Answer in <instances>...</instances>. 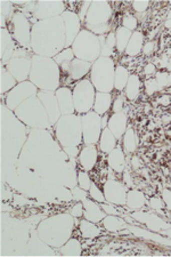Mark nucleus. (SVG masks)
Listing matches in <instances>:
<instances>
[{"label":"nucleus","mask_w":171,"mask_h":257,"mask_svg":"<svg viewBox=\"0 0 171 257\" xmlns=\"http://www.w3.org/2000/svg\"><path fill=\"white\" fill-rule=\"evenodd\" d=\"M129 188L118 178H108L103 184V191L105 194L106 202L116 206H126L127 193Z\"/></svg>","instance_id":"nucleus-14"},{"label":"nucleus","mask_w":171,"mask_h":257,"mask_svg":"<svg viewBox=\"0 0 171 257\" xmlns=\"http://www.w3.org/2000/svg\"><path fill=\"white\" fill-rule=\"evenodd\" d=\"M61 254L66 256H78L82 254V244L77 238H70L61 247Z\"/></svg>","instance_id":"nucleus-40"},{"label":"nucleus","mask_w":171,"mask_h":257,"mask_svg":"<svg viewBox=\"0 0 171 257\" xmlns=\"http://www.w3.org/2000/svg\"><path fill=\"white\" fill-rule=\"evenodd\" d=\"M83 145H97L103 131L102 115L89 111L81 115Z\"/></svg>","instance_id":"nucleus-12"},{"label":"nucleus","mask_w":171,"mask_h":257,"mask_svg":"<svg viewBox=\"0 0 171 257\" xmlns=\"http://www.w3.org/2000/svg\"><path fill=\"white\" fill-rule=\"evenodd\" d=\"M105 231L110 233H119V232L126 230L128 223L122 216H115V215H106L103 221L99 223Z\"/></svg>","instance_id":"nucleus-33"},{"label":"nucleus","mask_w":171,"mask_h":257,"mask_svg":"<svg viewBox=\"0 0 171 257\" xmlns=\"http://www.w3.org/2000/svg\"><path fill=\"white\" fill-rule=\"evenodd\" d=\"M72 199L73 200H76V201H83L85 200L86 198H88L89 197V194H88V191H86V190H83V189H81V188H79V186H77V188H74L73 190H72Z\"/></svg>","instance_id":"nucleus-52"},{"label":"nucleus","mask_w":171,"mask_h":257,"mask_svg":"<svg viewBox=\"0 0 171 257\" xmlns=\"http://www.w3.org/2000/svg\"><path fill=\"white\" fill-rule=\"evenodd\" d=\"M55 95H56L58 105H60L62 115L76 113V110H74L72 89H71L70 87L61 86L60 88L55 90Z\"/></svg>","instance_id":"nucleus-23"},{"label":"nucleus","mask_w":171,"mask_h":257,"mask_svg":"<svg viewBox=\"0 0 171 257\" xmlns=\"http://www.w3.org/2000/svg\"><path fill=\"white\" fill-rule=\"evenodd\" d=\"M130 166L133 171H139L140 168H144V161L139 156L133 155L130 159Z\"/></svg>","instance_id":"nucleus-55"},{"label":"nucleus","mask_w":171,"mask_h":257,"mask_svg":"<svg viewBox=\"0 0 171 257\" xmlns=\"http://www.w3.org/2000/svg\"><path fill=\"white\" fill-rule=\"evenodd\" d=\"M121 145L126 155H132L139 148V136L132 126H128L123 138L121 139Z\"/></svg>","instance_id":"nucleus-31"},{"label":"nucleus","mask_w":171,"mask_h":257,"mask_svg":"<svg viewBox=\"0 0 171 257\" xmlns=\"http://www.w3.org/2000/svg\"><path fill=\"white\" fill-rule=\"evenodd\" d=\"M65 27L61 16L38 21L32 26L31 49L36 55L53 57L65 48Z\"/></svg>","instance_id":"nucleus-1"},{"label":"nucleus","mask_w":171,"mask_h":257,"mask_svg":"<svg viewBox=\"0 0 171 257\" xmlns=\"http://www.w3.org/2000/svg\"><path fill=\"white\" fill-rule=\"evenodd\" d=\"M39 93V89L37 88L35 84H32L30 80L19 82L10 93L3 96L4 102L7 106L8 110L14 111L16 107H19L22 103H24L32 96H36Z\"/></svg>","instance_id":"nucleus-13"},{"label":"nucleus","mask_w":171,"mask_h":257,"mask_svg":"<svg viewBox=\"0 0 171 257\" xmlns=\"http://www.w3.org/2000/svg\"><path fill=\"white\" fill-rule=\"evenodd\" d=\"M91 184H93V181H91L89 172L83 171V169H80V171L77 172V185L79 188L86 190V191H89Z\"/></svg>","instance_id":"nucleus-42"},{"label":"nucleus","mask_w":171,"mask_h":257,"mask_svg":"<svg viewBox=\"0 0 171 257\" xmlns=\"http://www.w3.org/2000/svg\"><path fill=\"white\" fill-rule=\"evenodd\" d=\"M78 230L80 233V237L86 240H93L98 238L102 234V227L97 223L90 222L88 219L82 218L79 221Z\"/></svg>","instance_id":"nucleus-32"},{"label":"nucleus","mask_w":171,"mask_h":257,"mask_svg":"<svg viewBox=\"0 0 171 257\" xmlns=\"http://www.w3.org/2000/svg\"><path fill=\"white\" fill-rule=\"evenodd\" d=\"M53 59L55 60V62L58 64V66H60L61 80L64 79V78L69 76L71 63H72V61L74 59H76V55H74L73 49L71 47L64 48L63 51H62L61 53H58L56 56L53 57Z\"/></svg>","instance_id":"nucleus-30"},{"label":"nucleus","mask_w":171,"mask_h":257,"mask_svg":"<svg viewBox=\"0 0 171 257\" xmlns=\"http://www.w3.org/2000/svg\"><path fill=\"white\" fill-rule=\"evenodd\" d=\"M155 80L157 81L158 86L162 92L166 90L171 87V71H165V70H157L155 74Z\"/></svg>","instance_id":"nucleus-41"},{"label":"nucleus","mask_w":171,"mask_h":257,"mask_svg":"<svg viewBox=\"0 0 171 257\" xmlns=\"http://www.w3.org/2000/svg\"><path fill=\"white\" fill-rule=\"evenodd\" d=\"M32 56L28 49L18 48L14 53V56L7 62L5 65L18 82L27 81L30 78L32 69Z\"/></svg>","instance_id":"nucleus-11"},{"label":"nucleus","mask_w":171,"mask_h":257,"mask_svg":"<svg viewBox=\"0 0 171 257\" xmlns=\"http://www.w3.org/2000/svg\"><path fill=\"white\" fill-rule=\"evenodd\" d=\"M157 47H158V44H157L156 39L145 41L144 47H143V52H141V55L145 56V57H152L154 54L156 53Z\"/></svg>","instance_id":"nucleus-49"},{"label":"nucleus","mask_w":171,"mask_h":257,"mask_svg":"<svg viewBox=\"0 0 171 257\" xmlns=\"http://www.w3.org/2000/svg\"><path fill=\"white\" fill-rule=\"evenodd\" d=\"M148 199L146 197V194L141 190L133 188L129 189L127 193V201H126V209L128 211H138L144 209L146 206H147Z\"/></svg>","instance_id":"nucleus-24"},{"label":"nucleus","mask_w":171,"mask_h":257,"mask_svg":"<svg viewBox=\"0 0 171 257\" xmlns=\"http://www.w3.org/2000/svg\"><path fill=\"white\" fill-rule=\"evenodd\" d=\"M56 139L70 159H77L83 145L81 115L77 113L62 115L55 126Z\"/></svg>","instance_id":"nucleus-2"},{"label":"nucleus","mask_w":171,"mask_h":257,"mask_svg":"<svg viewBox=\"0 0 171 257\" xmlns=\"http://www.w3.org/2000/svg\"><path fill=\"white\" fill-rule=\"evenodd\" d=\"M24 125L38 130H51V122L43 102L37 96H32L13 111Z\"/></svg>","instance_id":"nucleus-4"},{"label":"nucleus","mask_w":171,"mask_h":257,"mask_svg":"<svg viewBox=\"0 0 171 257\" xmlns=\"http://www.w3.org/2000/svg\"><path fill=\"white\" fill-rule=\"evenodd\" d=\"M71 48L73 49L77 59L94 63L96 60L101 57V41L99 37L82 28L76 40L73 41Z\"/></svg>","instance_id":"nucleus-8"},{"label":"nucleus","mask_w":171,"mask_h":257,"mask_svg":"<svg viewBox=\"0 0 171 257\" xmlns=\"http://www.w3.org/2000/svg\"><path fill=\"white\" fill-rule=\"evenodd\" d=\"M145 44V36L140 30H136L132 32L131 38L129 40L128 46L124 51V55L131 59L139 56L141 52H143V47Z\"/></svg>","instance_id":"nucleus-29"},{"label":"nucleus","mask_w":171,"mask_h":257,"mask_svg":"<svg viewBox=\"0 0 171 257\" xmlns=\"http://www.w3.org/2000/svg\"><path fill=\"white\" fill-rule=\"evenodd\" d=\"M19 82L15 79L10 71H8L5 65H2V96L11 92Z\"/></svg>","instance_id":"nucleus-39"},{"label":"nucleus","mask_w":171,"mask_h":257,"mask_svg":"<svg viewBox=\"0 0 171 257\" xmlns=\"http://www.w3.org/2000/svg\"><path fill=\"white\" fill-rule=\"evenodd\" d=\"M164 28H165V29H171V18L165 20V22H164Z\"/></svg>","instance_id":"nucleus-58"},{"label":"nucleus","mask_w":171,"mask_h":257,"mask_svg":"<svg viewBox=\"0 0 171 257\" xmlns=\"http://www.w3.org/2000/svg\"><path fill=\"white\" fill-rule=\"evenodd\" d=\"M115 61L112 57H99L96 60L89 73V79L93 82L97 92L113 93L114 92V73Z\"/></svg>","instance_id":"nucleus-7"},{"label":"nucleus","mask_w":171,"mask_h":257,"mask_svg":"<svg viewBox=\"0 0 171 257\" xmlns=\"http://www.w3.org/2000/svg\"><path fill=\"white\" fill-rule=\"evenodd\" d=\"M113 16V8L107 2H91L87 13L85 24L86 30L97 36H104L111 32V20Z\"/></svg>","instance_id":"nucleus-6"},{"label":"nucleus","mask_w":171,"mask_h":257,"mask_svg":"<svg viewBox=\"0 0 171 257\" xmlns=\"http://www.w3.org/2000/svg\"><path fill=\"white\" fill-rule=\"evenodd\" d=\"M16 41L7 28H2V61L6 64L16 52Z\"/></svg>","instance_id":"nucleus-26"},{"label":"nucleus","mask_w":171,"mask_h":257,"mask_svg":"<svg viewBox=\"0 0 171 257\" xmlns=\"http://www.w3.org/2000/svg\"><path fill=\"white\" fill-rule=\"evenodd\" d=\"M107 166L114 174L121 175L127 167V155L123 151L122 145L118 144L114 150H112L107 155Z\"/></svg>","instance_id":"nucleus-21"},{"label":"nucleus","mask_w":171,"mask_h":257,"mask_svg":"<svg viewBox=\"0 0 171 257\" xmlns=\"http://www.w3.org/2000/svg\"><path fill=\"white\" fill-rule=\"evenodd\" d=\"M132 32L123 27H119L115 31V39H116V53L124 54V51L128 46L129 40L131 38Z\"/></svg>","instance_id":"nucleus-38"},{"label":"nucleus","mask_w":171,"mask_h":257,"mask_svg":"<svg viewBox=\"0 0 171 257\" xmlns=\"http://www.w3.org/2000/svg\"><path fill=\"white\" fill-rule=\"evenodd\" d=\"M128 114L126 111H121V112L111 113L110 118H108L107 127L118 141H121L123 138L124 133H126L128 128Z\"/></svg>","instance_id":"nucleus-22"},{"label":"nucleus","mask_w":171,"mask_h":257,"mask_svg":"<svg viewBox=\"0 0 171 257\" xmlns=\"http://www.w3.org/2000/svg\"><path fill=\"white\" fill-rule=\"evenodd\" d=\"M39 90L55 92L61 87L60 66L52 57L39 56L33 54L32 69L29 78Z\"/></svg>","instance_id":"nucleus-3"},{"label":"nucleus","mask_w":171,"mask_h":257,"mask_svg":"<svg viewBox=\"0 0 171 257\" xmlns=\"http://www.w3.org/2000/svg\"><path fill=\"white\" fill-rule=\"evenodd\" d=\"M88 194H89L90 199H93L94 201L98 202V204H103V202H106L104 191L101 188H99L97 183H95V182H93V184H91L89 191H88Z\"/></svg>","instance_id":"nucleus-45"},{"label":"nucleus","mask_w":171,"mask_h":257,"mask_svg":"<svg viewBox=\"0 0 171 257\" xmlns=\"http://www.w3.org/2000/svg\"><path fill=\"white\" fill-rule=\"evenodd\" d=\"M97 90L90 81L89 78L82 79L74 84L72 88L73 103L76 113L82 115L89 111H93L95 96Z\"/></svg>","instance_id":"nucleus-9"},{"label":"nucleus","mask_w":171,"mask_h":257,"mask_svg":"<svg viewBox=\"0 0 171 257\" xmlns=\"http://www.w3.org/2000/svg\"><path fill=\"white\" fill-rule=\"evenodd\" d=\"M161 198L162 200H163L164 205H165V208L171 210V191L168 189H164L163 191L161 193Z\"/></svg>","instance_id":"nucleus-56"},{"label":"nucleus","mask_w":171,"mask_h":257,"mask_svg":"<svg viewBox=\"0 0 171 257\" xmlns=\"http://www.w3.org/2000/svg\"><path fill=\"white\" fill-rule=\"evenodd\" d=\"M103 210L105 211L106 215H115V216H123V214H126L122 206H116L110 202H103L101 204Z\"/></svg>","instance_id":"nucleus-48"},{"label":"nucleus","mask_w":171,"mask_h":257,"mask_svg":"<svg viewBox=\"0 0 171 257\" xmlns=\"http://www.w3.org/2000/svg\"><path fill=\"white\" fill-rule=\"evenodd\" d=\"M91 65H93V63H90V62L77 59L76 57V59L72 61V63H71L69 76L61 80V86L69 87L71 82H74V84H76L78 81L86 79V77L90 73Z\"/></svg>","instance_id":"nucleus-18"},{"label":"nucleus","mask_w":171,"mask_h":257,"mask_svg":"<svg viewBox=\"0 0 171 257\" xmlns=\"http://www.w3.org/2000/svg\"><path fill=\"white\" fill-rule=\"evenodd\" d=\"M83 211H85V209H83L82 202L77 201V204H74L72 207H71L69 213L72 215L74 218H81L83 217Z\"/></svg>","instance_id":"nucleus-53"},{"label":"nucleus","mask_w":171,"mask_h":257,"mask_svg":"<svg viewBox=\"0 0 171 257\" xmlns=\"http://www.w3.org/2000/svg\"><path fill=\"white\" fill-rule=\"evenodd\" d=\"M147 205L149 206V208H151L153 211H155V213L160 215H164L165 205L161 197H151L148 199Z\"/></svg>","instance_id":"nucleus-47"},{"label":"nucleus","mask_w":171,"mask_h":257,"mask_svg":"<svg viewBox=\"0 0 171 257\" xmlns=\"http://www.w3.org/2000/svg\"><path fill=\"white\" fill-rule=\"evenodd\" d=\"M37 96L40 98V101L43 102L46 111H47L49 122L51 126H55L58 120L62 117V112L58 105L57 98L55 92H46V90H39V93L37 94Z\"/></svg>","instance_id":"nucleus-19"},{"label":"nucleus","mask_w":171,"mask_h":257,"mask_svg":"<svg viewBox=\"0 0 171 257\" xmlns=\"http://www.w3.org/2000/svg\"><path fill=\"white\" fill-rule=\"evenodd\" d=\"M97 145H82L77 158V164L86 172H91L96 167L99 157Z\"/></svg>","instance_id":"nucleus-20"},{"label":"nucleus","mask_w":171,"mask_h":257,"mask_svg":"<svg viewBox=\"0 0 171 257\" xmlns=\"http://www.w3.org/2000/svg\"><path fill=\"white\" fill-rule=\"evenodd\" d=\"M113 95L112 93H103L97 92L95 96V103L93 111L99 115H104L110 112L112 109V104H113Z\"/></svg>","instance_id":"nucleus-34"},{"label":"nucleus","mask_w":171,"mask_h":257,"mask_svg":"<svg viewBox=\"0 0 171 257\" xmlns=\"http://www.w3.org/2000/svg\"><path fill=\"white\" fill-rule=\"evenodd\" d=\"M149 6H151V3L149 2H132L131 3V8L136 13L135 14L136 16L138 14H144L145 12H147Z\"/></svg>","instance_id":"nucleus-50"},{"label":"nucleus","mask_w":171,"mask_h":257,"mask_svg":"<svg viewBox=\"0 0 171 257\" xmlns=\"http://www.w3.org/2000/svg\"><path fill=\"white\" fill-rule=\"evenodd\" d=\"M82 205L83 209H85V211H83V218L88 219L90 222L99 224V223L103 221V218L106 216L105 211L103 210L101 204L94 201L93 199H90L89 197L86 198L85 200L82 201Z\"/></svg>","instance_id":"nucleus-25"},{"label":"nucleus","mask_w":171,"mask_h":257,"mask_svg":"<svg viewBox=\"0 0 171 257\" xmlns=\"http://www.w3.org/2000/svg\"><path fill=\"white\" fill-rule=\"evenodd\" d=\"M65 11V4L62 2H38L36 3L33 18L38 21L49 20L62 16Z\"/></svg>","instance_id":"nucleus-15"},{"label":"nucleus","mask_w":171,"mask_h":257,"mask_svg":"<svg viewBox=\"0 0 171 257\" xmlns=\"http://www.w3.org/2000/svg\"><path fill=\"white\" fill-rule=\"evenodd\" d=\"M62 20L64 22L65 27V37H66V44L65 48H69L72 46L73 41L76 40L79 33L82 30L81 28V20L79 19L78 14L76 12L66 10L63 14H62Z\"/></svg>","instance_id":"nucleus-17"},{"label":"nucleus","mask_w":171,"mask_h":257,"mask_svg":"<svg viewBox=\"0 0 171 257\" xmlns=\"http://www.w3.org/2000/svg\"><path fill=\"white\" fill-rule=\"evenodd\" d=\"M126 101H128V99L126 98L124 93H118V95L113 99V104H112V113L126 111Z\"/></svg>","instance_id":"nucleus-46"},{"label":"nucleus","mask_w":171,"mask_h":257,"mask_svg":"<svg viewBox=\"0 0 171 257\" xmlns=\"http://www.w3.org/2000/svg\"><path fill=\"white\" fill-rule=\"evenodd\" d=\"M99 41H101V56L102 57H112L116 54V39H115V31L112 30L107 35L98 36Z\"/></svg>","instance_id":"nucleus-36"},{"label":"nucleus","mask_w":171,"mask_h":257,"mask_svg":"<svg viewBox=\"0 0 171 257\" xmlns=\"http://www.w3.org/2000/svg\"><path fill=\"white\" fill-rule=\"evenodd\" d=\"M130 70L122 64H116L114 73V92L123 93L130 77Z\"/></svg>","instance_id":"nucleus-37"},{"label":"nucleus","mask_w":171,"mask_h":257,"mask_svg":"<svg viewBox=\"0 0 171 257\" xmlns=\"http://www.w3.org/2000/svg\"><path fill=\"white\" fill-rule=\"evenodd\" d=\"M141 90H143V80L138 73H131L129 77L126 88H124V95L129 102H136L139 98Z\"/></svg>","instance_id":"nucleus-27"},{"label":"nucleus","mask_w":171,"mask_h":257,"mask_svg":"<svg viewBox=\"0 0 171 257\" xmlns=\"http://www.w3.org/2000/svg\"><path fill=\"white\" fill-rule=\"evenodd\" d=\"M131 216L138 221L140 225H144L146 229L154 231V232H163L164 230H168L171 225L168 222H165L163 218L158 216L156 214L147 213V211H133L131 213Z\"/></svg>","instance_id":"nucleus-16"},{"label":"nucleus","mask_w":171,"mask_h":257,"mask_svg":"<svg viewBox=\"0 0 171 257\" xmlns=\"http://www.w3.org/2000/svg\"><path fill=\"white\" fill-rule=\"evenodd\" d=\"M121 27L128 29L131 32L138 30V19L135 14L127 13L122 16V20H121Z\"/></svg>","instance_id":"nucleus-43"},{"label":"nucleus","mask_w":171,"mask_h":257,"mask_svg":"<svg viewBox=\"0 0 171 257\" xmlns=\"http://www.w3.org/2000/svg\"><path fill=\"white\" fill-rule=\"evenodd\" d=\"M143 89L144 93L147 95V96H153V95H155L156 93L162 92L157 81L155 80V78H147V79H144Z\"/></svg>","instance_id":"nucleus-44"},{"label":"nucleus","mask_w":171,"mask_h":257,"mask_svg":"<svg viewBox=\"0 0 171 257\" xmlns=\"http://www.w3.org/2000/svg\"><path fill=\"white\" fill-rule=\"evenodd\" d=\"M161 122L162 125H169V123H171V114L170 113H166V114H163L161 117Z\"/></svg>","instance_id":"nucleus-57"},{"label":"nucleus","mask_w":171,"mask_h":257,"mask_svg":"<svg viewBox=\"0 0 171 257\" xmlns=\"http://www.w3.org/2000/svg\"><path fill=\"white\" fill-rule=\"evenodd\" d=\"M118 144H119V141L116 140V138L113 135V133L108 130V127L103 128L101 138H99L98 144H97L99 152L108 155L112 150H114Z\"/></svg>","instance_id":"nucleus-35"},{"label":"nucleus","mask_w":171,"mask_h":257,"mask_svg":"<svg viewBox=\"0 0 171 257\" xmlns=\"http://www.w3.org/2000/svg\"><path fill=\"white\" fill-rule=\"evenodd\" d=\"M40 224L54 229V231L51 230L39 232L41 240L53 247H62L71 238V235H72L65 231H60V229L77 225L76 218H74L70 213L55 215V216H52L46 219V221L41 222Z\"/></svg>","instance_id":"nucleus-5"},{"label":"nucleus","mask_w":171,"mask_h":257,"mask_svg":"<svg viewBox=\"0 0 171 257\" xmlns=\"http://www.w3.org/2000/svg\"><path fill=\"white\" fill-rule=\"evenodd\" d=\"M8 30L11 31L16 44L21 46V48H31L32 27L30 20L27 18L23 12H15L14 15L12 16Z\"/></svg>","instance_id":"nucleus-10"},{"label":"nucleus","mask_w":171,"mask_h":257,"mask_svg":"<svg viewBox=\"0 0 171 257\" xmlns=\"http://www.w3.org/2000/svg\"><path fill=\"white\" fill-rule=\"evenodd\" d=\"M155 102L160 106H164V107L169 106L171 104V94L166 93L165 90H163V92H161L160 95L156 97Z\"/></svg>","instance_id":"nucleus-54"},{"label":"nucleus","mask_w":171,"mask_h":257,"mask_svg":"<svg viewBox=\"0 0 171 257\" xmlns=\"http://www.w3.org/2000/svg\"><path fill=\"white\" fill-rule=\"evenodd\" d=\"M157 72V68L156 65L153 63V62H148V63H146L143 68V74L145 77V79H147V78H154L155 77V74Z\"/></svg>","instance_id":"nucleus-51"},{"label":"nucleus","mask_w":171,"mask_h":257,"mask_svg":"<svg viewBox=\"0 0 171 257\" xmlns=\"http://www.w3.org/2000/svg\"><path fill=\"white\" fill-rule=\"evenodd\" d=\"M139 225H135V224H128V229L130 231V233H133L136 237H139L141 239H147V240H152V241H155L157 243H162V244H171V240L169 237L165 238L163 235L158 234L157 232L151 231L146 227H138Z\"/></svg>","instance_id":"nucleus-28"}]
</instances>
